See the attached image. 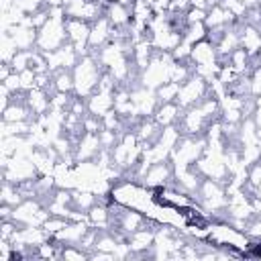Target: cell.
I'll list each match as a JSON object with an SVG mask.
<instances>
[{"label": "cell", "mask_w": 261, "mask_h": 261, "mask_svg": "<svg viewBox=\"0 0 261 261\" xmlns=\"http://www.w3.org/2000/svg\"><path fill=\"white\" fill-rule=\"evenodd\" d=\"M65 33L69 43H88L90 37V22L82 18H65Z\"/></svg>", "instance_id": "14"}, {"label": "cell", "mask_w": 261, "mask_h": 261, "mask_svg": "<svg viewBox=\"0 0 261 261\" xmlns=\"http://www.w3.org/2000/svg\"><path fill=\"white\" fill-rule=\"evenodd\" d=\"M88 218H90V226L94 228H106L110 224V206L98 202L88 210Z\"/></svg>", "instance_id": "20"}, {"label": "cell", "mask_w": 261, "mask_h": 261, "mask_svg": "<svg viewBox=\"0 0 261 261\" xmlns=\"http://www.w3.org/2000/svg\"><path fill=\"white\" fill-rule=\"evenodd\" d=\"M2 84H4L12 94H16V92H24V90H22V84H20V73H18V71H12Z\"/></svg>", "instance_id": "31"}, {"label": "cell", "mask_w": 261, "mask_h": 261, "mask_svg": "<svg viewBox=\"0 0 261 261\" xmlns=\"http://www.w3.org/2000/svg\"><path fill=\"white\" fill-rule=\"evenodd\" d=\"M179 86H181V84H175V82H165V84H161V86L155 90V96H157L159 104H161V102H175V100H177V94H179Z\"/></svg>", "instance_id": "25"}, {"label": "cell", "mask_w": 261, "mask_h": 261, "mask_svg": "<svg viewBox=\"0 0 261 261\" xmlns=\"http://www.w3.org/2000/svg\"><path fill=\"white\" fill-rule=\"evenodd\" d=\"M53 90H55V92L71 94V92L75 90L73 73H71L69 69H57V71H53Z\"/></svg>", "instance_id": "21"}, {"label": "cell", "mask_w": 261, "mask_h": 261, "mask_svg": "<svg viewBox=\"0 0 261 261\" xmlns=\"http://www.w3.org/2000/svg\"><path fill=\"white\" fill-rule=\"evenodd\" d=\"M179 124H181V135L184 137H200V133L204 130V126L208 124L206 122V116L202 114L200 106H190L184 110V114H179Z\"/></svg>", "instance_id": "5"}, {"label": "cell", "mask_w": 261, "mask_h": 261, "mask_svg": "<svg viewBox=\"0 0 261 261\" xmlns=\"http://www.w3.org/2000/svg\"><path fill=\"white\" fill-rule=\"evenodd\" d=\"M241 2H243L247 8H255V6H259V4H261V0H241Z\"/></svg>", "instance_id": "33"}, {"label": "cell", "mask_w": 261, "mask_h": 261, "mask_svg": "<svg viewBox=\"0 0 261 261\" xmlns=\"http://www.w3.org/2000/svg\"><path fill=\"white\" fill-rule=\"evenodd\" d=\"M110 33H112V22L108 20L106 14H102L96 22L90 24V37H88V45L90 49H100L102 45H106L110 41Z\"/></svg>", "instance_id": "9"}, {"label": "cell", "mask_w": 261, "mask_h": 261, "mask_svg": "<svg viewBox=\"0 0 261 261\" xmlns=\"http://www.w3.org/2000/svg\"><path fill=\"white\" fill-rule=\"evenodd\" d=\"M239 37H241V47L247 49L249 55L261 53V29L259 27L241 20L239 22Z\"/></svg>", "instance_id": "8"}, {"label": "cell", "mask_w": 261, "mask_h": 261, "mask_svg": "<svg viewBox=\"0 0 261 261\" xmlns=\"http://www.w3.org/2000/svg\"><path fill=\"white\" fill-rule=\"evenodd\" d=\"M143 224H145V216H141L139 212H135V210H130V208L118 212V220H116V226H118L116 230H118V232L130 234V232L143 228Z\"/></svg>", "instance_id": "15"}, {"label": "cell", "mask_w": 261, "mask_h": 261, "mask_svg": "<svg viewBox=\"0 0 261 261\" xmlns=\"http://www.w3.org/2000/svg\"><path fill=\"white\" fill-rule=\"evenodd\" d=\"M27 106L31 108V112L35 116H43L51 110V98L47 96V90H41V88H33L27 92Z\"/></svg>", "instance_id": "12"}, {"label": "cell", "mask_w": 261, "mask_h": 261, "mask_svg": "<svg viewBox=\"0 0 261 261\" xmlns=\"http://www.w3.org/2000/svg\"><path fill=\"white\" fill-rule=\"evenodd\" d=\"M179 112H181V108H179V104H177V102H161V104L157 106V110H155L153 118H155V120H157V124L163 128V126H169V124L177 122Z\"/></svg>", "instance_id": "16"}, {"label": "cell", "mask_w": 261, "mask_h": 261, "mask_svg": "<svg viewBox=\"0 0 261 261\" xmlns=\"http://www.w3.org/2000/svg\"><path fill=\"white\" fill-rule=\"evenodd\" d=\"M208 92H210V84H208L204 77L192 73V75L179 86V94H177V100H175V102L179 104L181 110H186V108H190V106L200 104L202 98L208 96Z\"/></svg>", "instance_id": "3"}, {"label": "cell", "mask_w": 261, "mask_h": 261, "mask_svg": "<svg viewBox=\"0 0 261 261\" xmlns=\"http://www.w3.org/2000/svg\"><path fill=\"white\" fill-rule=\"evenodd\" d=\"M73 73V82H75V96L77 98H84L88 100L96 88H98V82H100V63L96 61L94 55H86V57H80L77 65L71 69Z\"/></svg>", "instance_id": "1"}, {"label": "cell", "mask_w": 261, "mask_h": 261, "mask_svg": "<svg viewBox=\"0 0 261 261\" xmlns=\"http://www.w3.org/2000/svg\"><path fill=\"white\" fill-rule=\"evenodd\" d=\"M251 96H261V65L251 69Z\"/></svg>", "instance_id": "29"}, {"label": "cell", "mask_w": 261, "mask_h": 261, "mask_svg": "<svg viewBox=\"0 0 261 261\" xmlns=\"http://www.w3.org/2000/svg\"><path fill=\"white\" fill-rule=\"evenodd\" d=\"M88 112L94 116H104L106 112H110L114 108V92H94L88 100Z\"/></svg>", "instance_id": "11"}, {"label": "cell", "mask_w": 261, "mask_h": 261, "mask_svg": "<svg viewBox=\"0 0 261 261\" xmlns=\"http://www.w3.org/2000/svg\"><path fill=\"white\" fill-rule=\"evenodd\" d=\"M190 61H194V65H218V51H216V45L210 43L208 39L196 43V45L192 47Z\"/></svg>", "instance_id": "10"}, {"label": "cell", "mask_w": 261, "mask_h": 261, "mask_svg": "<svg viewBox=\"0 0 261 261\" xmlns=\"http://www.w3.org/2000/svg\"><path fill=\"white\" fill-rule=\"evenodd\" d=\"M96 204V194L90 190H73L71 192V206L77 210H90Z\"/></svg>", "instance_id": "23"}, {"label": "cell", "mask_w": 261, "mask_h": 261, "mask_svg": "<svg viewBox=\"0 0 261 261\" xmlns=\"http://www.w3.org/2000/svg\"><path fill=\"white\" fill-rule=\"evenodd\" d=\"M12 41L16 43L18 49H31L33 45H37V35L39 31L33 29V27H27V24H12L8 29Z\"/></svg>", "instance_id": "13"}, {"label": "cell", "mask_w": 261, "mask_h": 261, "mask_svg": "<svg viewBox=\"0 0 261 261\" xmlns=\"http://www.w3.org/2000/svg\"><path fill=\"white\" fill-rule=\"evenodd\" d=\"M75 247H77V245H69L67 249H63V251H61V257H63V259H75V261H82V259L90 257V253H84L82 247H80V249H75Z\"/></svg>", "instance_id": "32"}, {"label": "cell", "mask_w": 261, "mask_h": 261, "mask_svg": "<svg viewBox=\"0 0 261 261\" xmlns=\"http://www.w3.org/2000/svg\"><path fill=\"white\" fill-rule=\"evenodd\" d=\"M18 73H20V84H22V90H24V92L33 90V88H35V77H37V73H35L31 67H27V69H22V71H18Z\"/></svg>", "instance_id": "30"}, {"label": "cell", "mask_w": 261, "mask_h": 261, "mask_svg": "<svg viewBox=\"0 0 261 261\" xmlns=\"http://www.w3.org/2000/svg\"><path fill=\"white\" fill-rule=\"evenodd\" d=\"M67 41V33H65V20H55L49 18L37 35V49L39 51H57L59 47H63Z\"/></svg>", "instance_id": "2"}, {"label": "cell", "mask_w": 261, "mask_h": 261, "mask_svg": "<svg viewBox=\"0 0 261 261\" xmlns=\"http://www.w3.org/2000/svg\"><path fill=\"white\" fill-rule=\"evenodd\" d=\"M208 37V27L204 22H194V24H186L184 31V41H188L190 45H196L200 41H204Z\"/></svg>", "instance_id": "24"}, {"label": "cell", "mask_w": 261, "mask_h": 261, "mask_svg": "<svg viewBox=\"0 0 261 261\" xmlns=\"http://www.w3.org/2000/svg\"><path fill=\"white\" fill-rule=\"evenodd\" d=\"M198 192H200V200L204 202V206L208 210H218L222 206H228V200H226V192L222 188V181L204 177V181L200 184Z\"/></svg>", "instance_id": "4"}, {"label": "cell", "mask_w": 261, "mask_h": 261, "mask_svg": "<svg viewBox=\"0 0 261 261\" xmlns=\"http://www.w3.org/2000/svg\"><path fill=\"white\" fill-rule=\"evenodd\" d=\"M31 53H33V49H18L16 55H14L12 61H10L12 69H14V71L27 69V67H29V61H31Z\"/></svg>", "instance_id": "26"}, {"label": "cell", "mask_w": 261, "mask_h": 261, "mask_svg": "<svg viewBox=\"0 0 261 261\" xmlns=\"http://www.w3.org/2000/svg\"><path fill=\"white\" fill-rule=\"evenodd\" d=\"M218 4L226 10H230L239 20H245V14H247V6L241 2V0H218Z\"/></svg>", "instance_id": "27"}, {"label": "cell", "mask_w": 261, "mask_h": 261, "mask_svg": "<svg viewBox=\"0 0 261 261\" xmlns=\"http://www.w3.org/2000/svg\"><path fill=\"white\" fill-rule=\"evenodd\" d=\"M153 241H155V230L145 228V226L128 234V247H130V251H137V253L153 247Z\"/></svg>", "instance_id": "18"}, {"label": "cell", "mask_w": 261, "mask_h": 261, "mask_svg": "<svg viewBox=\"0 0 261 261\" xmlns=\"http://www.w3.org/2000/svg\"><path fill=\"white\" fill-rule=\"evenodd\" d=\"M253 196L261 198V184H257V186H255V192H253Z\"/></svg>", "instance_id": "34"}, {"label": "cell", "mask_w": 261, "mask_h": 261, "mask_svg": "<svg viewBox=\"0 0 261 261\" xmlns=\"http://www.w3.org/2000/svg\"><path fill=\"white\" fill-rule=\"evenodd\" d=\"M173 165L169 161H157L151 163V167L145 173V181L151 188H165L169 184V179H173Z\"/></svg>", "instance_id": "7"}, {"label": "cell", "mask_w": 261, "mask_h": 261, "mask_svg": "<svg viewBox=\"0 0 261 261\" xmlns=\"http://www.w3.org/2000/svg\"><path fill=\"white\" fill-rule=\"evenodd\" d=\"M31 108L27 106V102H10L4 110H2V120L6 122H20V120H29L31 118Z\"/></svg>", "instance_id": "19"}, {"label": "cell", "mask_w": 261, "mask_h": 261, "mask_svg": "<svg viewBox=\"0 0 261 261\" xmlns=\"http://www.w3.org/2000/svg\"><path fill=\"white\" fill-rule=\"evenodd\" d=\"M100 151H102L100 137H98L96 133H84V137H80V139L75 141V147H73L75 163H80V161H90V159L96 157Z\"/></svg>", "instance_id": "6"}, {"label": "cell", "mask_w": 261, "mask_h": 261, "mask_svg": "<svg viewBox=\"0 0 261 261\" xmlns=\"http://www.w3.org/2000/svg\"><path fill=\"white\" fill-rule=\"evenodd\" d=\"M104 14H106L108 20L112 22V27H128V24H130V14H133V10L126 8V6H122V4H118L116 0H112V2L106 4Z\"/></svg>", "instance_id": "17"}, {"label": "cell", "mask_w": 261, "mask_h": 261, "mask_svg": "<svg viewBox=\"0 0 261 261\" xmlns=\"http://www.w3.org/2000/svg\"><path fill=\"white\" fill-rule=\"evenodd\" d=\"M206 12L204 8H196V6H190L186 10V22L188 24H194V22H204L206 20Z\"/></svg>", "instance_id": "28"}, {"label": "cell", "mask_w": 261, "mask_h": 261, "mask_svg": "<svg viewBox=\"0 0 261 261\" xmlns=\"http://www.w3.org/2000/svg\"><path fill=\"white\" fill-rule=\"evenodd\" d=\"M228 63L239 71V73H247L251 69V55L247 53V49L237 47L230 55H228Z\"/></svg>", "instance_id": "22"}]
</instances>
